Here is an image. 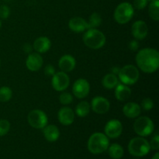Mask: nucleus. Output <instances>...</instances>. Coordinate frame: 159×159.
I'll return each instance as SVG.
<instances>
[{"instance_id":"9d476101","label":"nucleus","mask_w":159,"mask_h":159,"mask_svg":"<svg viewBox=\"0 0 159 159\" xmlns=\"http://www.w3.org/2000/svg\"><path fill=\"white\" fill-rule=\"evenodd\" d=\"M90 91L89 82L85 79H79L74 82L72 92L74 96L79 99H84L89 95Z\"/></svg>"},{"instance_id":"f3484780","label":"nucleus","mask_w":159,"mask_h":159,"mask_svg":"<svg viewBox=\"0 0 159 159\" xmlns=\"http://www.w3.org/2000/svg\"><path fill=\"white\" fill-rule=\"evenodd\" d=\"M76 66V61L74 57L70 54H65L62 56L58 61V67L61 71L70 72L73 71Z\"/></svg>"},{"instance_id":"2eb2a0df","label":"nucleus","mask_w":159,"mask_h":159,"mask_svg":"<svg viewBox=\"0 0 159 159\" xmlns=\"http://www.w3.org/2000/svg\"><path fill=\"white\" fill-rule=\"evenodd\" d=\"M57 119L64 126H69L75 120V113L70 107H65L59 110L57 113Z\"/></svg>"},{"instance_id":"2f4dec72","label":"nucleus","mask_w":159,"mask_h":159,"mask_svg":"<svg viewBox=\"0 0 159 159\" xmlns=\"http://www.w3.org/2000/svg\"><path fill=\"white\" fill-rule=\"evenodd\" d=\"M148 2V0H134L132 6L138 10H141V9H144L147 6Z\"/></svg>"},{"instance_id":"ddd939ff","label":"nucleus","mask_w":159,"mask_h":159,"mask_svg":"<svg viewBox=\"0 0 159 159\" xmlns=\"http://www.w3.org/2000/svg\"><path fill=\"white\" fill-rule=\"evenodd\" d=\"M131 34L136 40H144L148 34V26L147 23L143 20L134 22L131 26Z\"/></svg>"},{"instance_id":"58836bf2","label":"nucleus","mask_w":159,"mask_h":159,"mask_svg":"<svg viewBox=\"0 0 159 159\" xmlns=\"http://www.w3.org/2000/svg\"><path fill=\"white\" fill-rule=\"evenodd\" d=\"M1 27H2V22L1 20H0V29H1Z\"/></svg>"},{"instance_id":"aec40b11","label":"nucleus","mask_w":159,"mask_h":159,"mask_svg":"<svg viewBox=\"0 0 159 159\" xmlns=\"http://www.w3.org/2000/svg\"><path fill=\"white\" fill-rule=\"evenodd\" d=\"M115 97L117 100L124 102L130 99L131 96V89L128 87V85H124L123 83H118L115 87Z\"/></svg>"},{"instance_id":"6ab92c4d","label":"nucleus","mask_w":159,"mask_h":159,"mask_svg":"<svg viewBox=\"0 0 159 159\" xmlns=\"http://www.w3.org/2000/svg\"><path fill=\"white\" fill-rule=\"evenodd\" d=\"M141 106L137 102H130L126 103L123 107V113L127 118L134 119L138 117L141 114Z\"/></svg>"},{"instance_id":"f03ea898","label":"nucleus","mask_w":159,"mask_h":159,"mask_svg":"<svg viewBox=\"0 0 159 159\" xmlns=\"http://www.w3.org/2000/svg\"><path fill=\"white\" fill-rule=\"evenodd\" d=\"M110 146V141L105 134L96 132L93 134L89 138L88 150L93 155H99L106 152Z\"/></svg>"},{"instance_id":"20e7f679","label":"nucleus","mask_w":159,"mask_h":159,"mask_svg":"<svg viewBox=\"0 0 159 159\" xmlns=\"http://www.w3.org/2000/svg\"><path fill=\"white\" fill-rule=\"evenodd\" d=\"M149 142L143 137L132 138L128 144V151L134 157H143L150 152Z\"/></svg>"},{"instance_id":"5701e85b","label":"nucleus","mask_w":159,"mask_h":159,"mask_svg":"<svg viewBox=\"0 0 159 159\" xmlns=\"http://www.w3.org/2000/svg\"><path fill=\"white\" fill-rule=\"evenodd\" d=\"M107 150H108V153L110 157L113 159H120L124 156V148L119 144H116V143L112 144L111 145L109 146Z\"/></svg>"},{"instance_id":"4468645a","label":"nucleus","mask_w":159,"mask_h":159,"mask_svg":"<svg viewBox=\"0 0 159 159\" xmlns=\"http://www.w3.org/2000/svg\"><path fill=\"white\" fill-rule=\"evenodd\" d=\"M43 60L39 53H30L26 60V66L31 71H37L43 66Z\"/></svg>"},{"instance_id":"bb28decb","label":"nucleus","mask_w":159,"mask_h":159,"mask_svg":"<svg viewBox=\"0 0 159 159\" xmlns=\"http://www.w3.org/2000/svg\"><path fill=\"white\" fill-rule=\"evenodd\" d=\"M12 96V91L9 87L2 86L0 88V102H6L11 99Z\"/></svg>"},{"instance_id":"423d86ee","label":"nucleus","mask_w":159,"mask_h":159,"mask_svg":"<svg viewBox=\"0 0 159 159\" xmlns=\"http://www.w3.org/2000/svg\"><path fill=\"white\" fill-rule=\"evenodd\" d=\"M140 77L139 70L133 65H127L121 68L118 73V79L121 83L131 85L136 83Z\"/></svg>"},{"instance_id":"c85d7f7f","label":"nucleus","mask_w":159,"mask_h":159,"mask_svg":"<svg viewBox=\"0 0 159 159\" xmlns=\"http://www.w3.org/2000/svg\"><path fill=\"white\" fill-rule=\"evenodd\" d=\"M10 130V123L7 120H0V137L7 134Z\"/></svg>"},{"instance_id":"39448f33","label":"nucleus","mask_w":159,"mask_h":159,"mask_svg":"<svg viewBox=\"0 0 159 159\" xmlns=\"http://www.w3.org/2000/svg\"><path fill=\"white\" fill-rule=\"evenodd\" d=\"M134 9L130 3L124 2H121L116 6L113 13V18L115 21L119 24H126L128 23L134 16Z\"/></svg>"},{"instance_id":"a19ab883","label":"nucleus","mask_w":159,"mask_h":159,"mask_svg":"<svg viewBox=\"0 0 159 159\" xmlns=\"http://www.w3.org/2000/svg\"><path fill=\"white\" fill-rule=\"evenodd\" d=\"M0 65H1V61H0Z\"/></svg>"},{"instance_id":"c756f323","label":"nucleus","mask_w":159,"mask_h":159,"mask_svg":"<svg viewBox=\"0 0 159 159\" xmlns=\"http://www.w3.org/2000/svg\"><path fill=\"white\" fill-rule=\"evenodd\" d=\"M141 107L145 111H149L154 107V102L150 98H145L141 102Z\"/></svg>"},{"instance_id":"6e6552de","label":"nucleus","mask_w":159,"mask_h":159,"mask_svg":"<svg viewBox=\"0 0 159 159\" xmlns=\"http://www.w3.org/2000/svg\"><path fill=\"white\" fill-rule=\"evenodd\" d=\"M28 124L35 129H43L48 125V118L46 113L40 110H33L27 116Z\"/></svg>"},{"instance_id":"a211bd4d","label":"nucleus","mask_w":159,"mask_h":159,"mask_svg":"<svg viewBox=\"0 0 159 159\" xmlns=\"http://www.w3.org/2000/svg\"><path fill=\"white\" fill-rule=\"evenodd\" d=\"M51 47V42L47 37H40L34 40L33 43V49L35 50L37 53L43 54L48 52Z\"/></svg>"},{"instance_id":"e433bc0d","label":"nucleus","mask_w":159,"mask_h":159,"mask_svg":"<svg viewBox=\"0 0 159 159\" xmlns=\"http://www.w3.org/2000/svg\"><path fill=\"white\" fill-rule=\"evenodd\" d=\"M120 69V68H119V67L113 66V68H111V73L112 74H114L116 75H118V73H119Z\"/></svg>"},{"instance_id":"f257e3e1","label":"nucleus","mask_w":159,"mask_h":159,"mask_svg":"<svg viewBox=\"0 0 159 159\" xmlns=\"http://www.w3.org/2000/svg\"><path fill=\"white\" fill-rule=\"evenodd\" d=\"M136 63L138 68L144 73L155 72L159 67V52L154 48H144L136 55Z\"/></svg>"},{"instance_id":"f704fd0d","label":"nucleus","mask_w":159,"mask_h":159,"mask_svg":"<svg viewBox=\"0 0 159 159\" xmlns=\"http://www.w3.org/2000/svg\"><path fill=\"white\" fill-rule=\"evenodd\" d=\"M129 48H130V51H138V48H139V43H138V40H132L128 44Z\"/></svg>"},{"instance_id":"c9c22d12","label":"nucleus","mask_w":159,"mask_h":159,"mask_svg":"<svg viewBox=\"0 0 159 159\" xmlns=\"http://www.w3.org/2000/svg\"><path fill=\"white\" fill-rule=\"evenodd\" d=\"M23 51H25L26 53H27V54H30L31 51H32L33 50V46H31L30 44H29V43H26V44H25L24 46H23Z\"/></svg>"},{"instance_id":"7c9ffc66","label":"nucleus","mask_w":159,"mask_h":159,"mask_svg":"<svg viewBox=\"0 0 159 159\" xmlns=\"http://www.w3.org/2000/svg\"><path fill=\"white\" fill-rule=\"evenodd\" d=\"M10 15V9L6 5L0 6V18L2 20H6Z\"/></svg>"},{"instance_id":"1a4fd4ad","label":"nucleus","mask_w":159,"mask_h":159,"mask_svg":"<svg viewBox=\"0 0 159 159\" xmlns=\"http://www.w3.org/2000/svg\"><path fill=\"white\" fill-rule=\"evenodd\" d=\"M70 79L66 72L58 71L54 73L51 79V85L57 92H63L69 86Z\"/></svg>"},{"instance_id":"b1692460","label":"nucleus","mask_w":159,"mask_h":159,"mask_svg":"<svg viewBox=\"0 0 159 159\" xmlns=\"http://www.w3.org/2000/svg\"><path fill=\"white\" fill-rule=\"evenodd\" d=\"M90 110H91L90 104L86 101H82L76 106L75 113L78 116L83 118L88 116Z\"/></svg>"},{"instance_id":"9b49d317","label":"nucleus","mask_w":159,"mask_h":159,"mask_svg":"<svg viewBox=\"0 0 159 159\" xmlns=\"http://www.w3.org/2000/svg\"><path fill=\"white\" fill-rule=\"evenodd\" d=\"M105 134L108 138L115 139L119 138L123 132V125L118 120L113 119L109 120L105 126Z\"/></svg>"},{"instance_id":"f8f14e48","label":"nucleus","mask_w":159,"mask_h":159,"mask_svg":"<svg viewBox=\"0 0 159 159\" xmlns=\"http://www.w3.org/2000/svg\"><path fill=\"white\" fill-rule=\"evenodd\" d=\"M91 108L93 112L98 114L107 113L110 108V101L102 96H95L91 102Z\"/></svg>"},{"instance_id":"4c0bfd02","label":"nucleus","mask_w":159,"mask_h":159,"mask_svg":"<svg viewBox=\"0 0 159 159\" xmlns=\"http://www.w3.org/2000/svg\"><path fill=\"white\" fill-rule=\"evenodd\" d=\"M152 159H159V153H158V152H156V153L155 154V155L152 157Z\"/></svg>"},{"instance_id":"cd10ccee","label":"nucleus","mask_w":159,"mask_h":159,"mask_svg":"<svg viewBox=\"0 0 159 159\" xmlns=\"http://www.w3.org/2000/svg\"><path fill=\"white\" fill-rule=\"evenodd\" d=\"M59 101L64 106L69 105L73 102V96L70 93L63 92L59 96Z\"/></svg>"},{"instance_id":"72a5a7b5","label":"nucleus","mask_w":159,"mask_h":159,"mask_svg":"<svg viewBox=\"0 0 159 159\" xmlns=\"http://www.w3.org/2000/svg\"><path fill=\"white\" fill-rule=\"evenodd\" d=\"M55 73V68L52 65H47L44 68L45 75L53 76Z\"/></svg>"},{"instance_id":"a878e982","label":"nucleus","mask_w":159,"mask_h":159,"mask_svg":"<svg viewBox=\"0 0 159 159\" xmlns=\"http://www.w3.org/2000/svg\"><path fill=\"white\" fill-rule=\"evenodd\" d=\"M87 23H88L89 29H95L99 26L102 23V17L100 14L98 12H93L89 16V21H87Z\"/></svg>"},{"instance_id":"dca6fc26","label":"nucleus","mask_w":159,"mask_h":159,"mask_svg":"<svg viewBox=\"0 0 159 159\" xmlns=\"http://www.w3.org/2000/svg\"><path fill=\"white\" fill-rule=\"evenodd\" d=\"M68 27L75 33H82L89 29L86 20L79 16L71 18L68 22Z\"/></svg>"},{"instance_id":"0eeeda50","label":"nucleus","mask_w":159,"mask_h":159,"mask_svg":"<svg viewBox=\"0 0 159 159\" xmlns=\"http://www.w3.org/2000/svg\"><path fill=\"white\" fill-rule=\"evenodd\" d=\"M134 132L140 137H148L153 133L155 124L152 119L148 116H138L134 124Z\"/></svg>"},{"instance_id":"ea45409f","label":"nucleus","mask_w":159,"mask_h":159,"mask_svg":"<svg viewBox=\"0 0 159 159\" xmlns=\"http://www.w3.org/2000/svg\"><path fill=\"white\" fill-rule=\"evenodd\" d=\"M148 1H150V2H152V1H153V0H148Z\"/></svg>"},{"instance_id":"412c9836","label":"nucleus","mask_w":159,"mask_h":159,"mask_svg":"<svg viewBox=\"0 0 159 159\" xmlns=\"http://www.w3.org/2000/svg\"><path fill=\"white\" fill-rule=\"evenodd\" d=\"M43 136L45 139L49 142H55L57 141L60 137V130L58 127L53 124L47 125L46 127L43 128Z\"/></svg>"},{"instance_id":"473e14b6","label":"nucleus","mask_w":159,"mask_h":159,"mask_svg":"<svg viewBox=\"0 0 159 159\" xmlns=\"http://www.w3.org/2000/svg\"><path fill=\"white\" fill-rule=\"evenodd\" d=\"M150 144L151 149H153V150H158L159 149V135L157 134H155L153 138H152L151 141L149 142Z\"/></svg>"},{"instance_id":"7ed1b4c3","label":"nucleus","mask_w":159,"mask_h":159,"mask_svg":"<svg viewBox=\"0 0 159 159\" xmlns=\"http://www.w3.org/2000/svg\"><path fill=\"white\" fill-rule=\"evenodd\" d=\"M85 46L93 50H98L102 48L106 43V36L102 32L95 29H88L85 30L82 37Z\"/></svg>"},{"instance_id":"4be33fe9","label":"nucleus","mask_w":159,"mask_h":159,"mask_svg":"<svg viewBox=\"0 0 159 159\" xmlns=\"http://www.w3.org/2000/svg\"><path fill=\"white\" fill-rule=\"evenodd\" d=\"M118 83H119L118 77L116 75L112 74V73H109V74L106 75L102 80V85H103L104 88L107 89H114L117 85Z\"/></svg>"},{"instance_id":"393cba45","label":"nucleus","mask_w":159,"mask_h":159,"mask_svg":"<svg viewBox=\"0 0 159 159\" xmlns=\"http://www.w3.org/2000/svg\"><path fill=\"white\" fill-rule=\"evenodd\" d=\"M148 13L151 19L155 21L159 20V0L151 2L148 8Z\"/></svg>"}]
</instances>
